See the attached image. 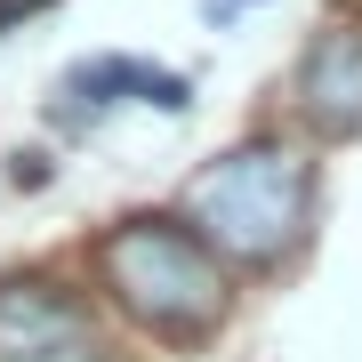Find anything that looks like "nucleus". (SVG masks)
<instances>
[{"instance_id":"20e7f679","label":"nucleus","mask_w":362,"mask_h":362,"mask_svg":"<svg viewBox=\"0 0 362 362\" xmlns=\"http://www.w3.org/2000/svg\"><path fill=\"white\" fill-rule=\"evenodd\" d=\"M290 97L322 137H362V25H322L314 33L306 57H298Z\"/></svg>"},{"instance_id":"7ed1b4c3","label":"nucleus","mask_w":362,"mask_h":362,"mask_svg":"<svg viewBox=\"0 0 362 362\" xmlns=\"http://www.w3.org/2000/svg\"><path fill=\"white\" fill-rule=\"evenodd\" d=\"M0 362H113L97 306L49 274H8L0 282Z\"/></svg>"},{"instance_id":"f03ea898","label":"nucleus","mask_w":362,"mask_h":362,"mask_svg":"<svg viewBox=\"0 0 362 362\" xmlns=\"http://www.w3.org/2000/svg\"><path fill=\"white\" fill-rule=\"evenodd\" d=\"M185 226L226 266H282L314 226V161L282 137H250L185 185Z\"/></svg>"},{"instance_id":"6e6552de","label":"nucleus","mask_w":362,"mask_h":362,"mask_svg":"<svg viewBox=\"0 0 362 362\" xmlns=\"http://www.w3.org/2000/svg\"><path fill=\"white\" fill-rule=\"evenodd\" d=\"M242 8H258V0H202V16H209V25H233Z\"/></svg>"},{"instance_id":"0eeeda50","label":"nucleus","mask_w":362,"mask_h":362,"mask_svg":"<svg viewBox=\"0 0 362 362\" xmlns=\"http://www.w3.org/2000/svg\"><path fill=\"white\" fill-rule=\"evenodd\" d=\"M8 177H16V185H49V161H40V153H16Z\"/></svg>"},{"instance_id":"39448f33","label":"nucleus","mask_w":362,"mask_h":362,"mask_svg":"<svg viewBox=\"0 0 362 362\" xmlns=\"http://www.w3.org/2000/svg\"><path fill=\"white\" fill-rule=\"evenodd\" d=\"M145 73H153L145 57H81V65H65V73H57V105H49L57 129H73V137L81 129H105L121 105L145 97Z\"/></svg>"},{"instance_id":"f257e3e1","label":"nucleus","mask_w":362,"mask_h":362,"mask_svg":"<svg viewBox=\"0 0 362 362\" xmlns=\"http://www.w3.org/2000/svg\"><path fill=\"white\" fill-rule=\"evenodd\" d=\"M97 290L145 338H169V346H202L233 306L226 258L185 218H161V209H137L97 242Z\"/></svg>"},{"instance_id":"423d86ee","label":"nucleus","mask_w":362,"mask_h":362,"mask_svg":"<svg viewBox=\"0 0 362 362\" xmlns=\"http://www.w3.org/2000/svg\"><path fill=\"white\" fill-rule=\"evenodd\" d=\"M137 105H153V113L185 121V113H194V81H185V73H169V65H153V73H145V97H137Z\"/></svg>"}]
</instances>
